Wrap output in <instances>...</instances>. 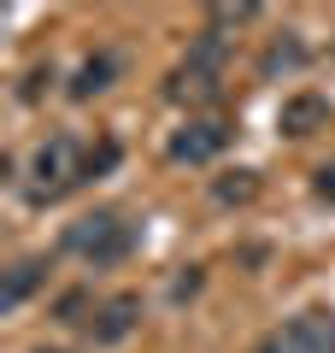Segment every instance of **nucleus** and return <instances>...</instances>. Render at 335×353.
<instances>
[{
    "label": "nucleus",
    "mask_w": 335,
    "mask_h": 353,
    "mask_svg": "<svg viewBox=\"0 0 335 353\" xmlns=\"http://www.w3.org/2000/svg\"><path fill=\"white\" fill-rule=\"evenodd\" d=\"M41 83H53V65H36V71H30V83H24V101H41Z\"/></svg>",
    "instance_id": "obj_12"
},
{
    "label": "nucleus",
    "mask_w": 335,
    "mask_h": 353,
    "mask_svg": "<svg viewBox=\"0 0 335 353\" xmlns=\"http://www.w3.org/2000/svg\"><path fill=\"white\" fill-rule=\"evenodd\" d=\"M41 283H48V259H18L12 271H6V283H0V306H6V312H18V306H24Z\"/></svg>",
    "instance_id": "obj_8"
},
{
    "label": "nucleus",
    "mask_w": 335,
    "mask_h": 353,
    "mask_svg": "<svg viewBox=\"0 0 335 353\" xmlns=\"http://www.w3.org/2000/svg\"><path fill=\"white\" fill-rule=\"evenodd\" d=\"M230 148V124H223V118H194V124H183L171 136V159L176 165H206V159H218V153Z\"/></svg>",
    "instance_id": "obj_5"
},
{
    "label": "nucleus",
    "mask_w": 335,
    "mask_h": 353,
    "mask_svg": "<svg viewBox=\"0 0 335 353\" xmlns=\"http://www.w3.org/2000/svg\"><path fill=\"white\" fill-rule=\"evenodd\" d=\"M41 353H59V347H41Z\"/></svg>",
    "instance_id": "obj_14"
},
{
    "label": "nucleus",
    "mask_w": 335,
    "mask_h": 353,
    "mask_svg": "<svg viewBox=\"0 0 335 353\" xmlns=\"http://www.w3.org/2000/svg\"><path fill=\"white\" fill-rule=\"evenodd\" d=\"M253 18H259V6H247V0H241V6H212L206 24H212V36H218V30H241V24H253Z\"/></svg>",
    "instance_id": "obj_10"
},
{
    "label": "nucleus",
    "mask_w": 335,
    "mask_h": 353,
    "mask_svg": "<svg viewBox=\"0 0 335 353\" xmlns=\"http://www.w3.org/2000/svg\"><path fill=\"white\" fill-rule=\"evenodd\" d=\"M318 194H323V201H335V165H323V171H318Z\"/></svg>",
    "instance_id": "obj_13"
},
{
    "label": "nucleus",
    "mask_w": 335,
    "mask_h": 353,
    "mask_svg": "<svg viewBox=\"0 0 335 353\" xmlns=\"http://www.w3.org/2000/svg\"><path fill=\"white\" fill-rule=\"evenodd\" d=\"M276 130H283V136H312V130H329V101H323V94H294V101H283Z\"/></svg>",
    "instance_id": "obj_7"
},
{
    "label": "nucleus",
    "mask_w": 335,
    "mask_h": 353,
    "mask_svg": "<svg viewBox=\"0 0 335 353\" xmlns=\"http://www.w3.org/2000/svg\"><path fill=\"white\" fill-rule=\"evenodd\" d=\"M136 318H141V301H136V294H112V301L94 306V318H88V336H94L100 347H112V341H124L130 330H136Z\"/></svg>",
    "instance_id": "obj_6"
},
{
    "label": "nucleus",
    "mask_w": 335,
    "mask_h": 353,
    "mask_svg": "<svg viewBox=\"0 0 335 353\" xmlns=\"http://www.w3.org/2000/svg\"><path fill=\"white\" fill-rule=\"evenodd\" d=\"M253 353H335V312H323V306L294 312L288 324H276Z\"/></svg>",
    "instance_id": "obj_4"
},
{
    "label": "nucleus",
    "mask_w": 335,
    "mask_h": 353,
    "mask_svg": "<svg viewBox=\"0 0 335 353\" xmlns=\"http://www.w3.org/2000/svg\"><path fill=\"white\" fill-rule=\"evenodd\" d=\"M83 159H88V153L77 148V136H48V141L36 148V159H30L24 194H30L36 206L59 201L65 189H77V183H83Z\"/></svg>",
    "instance_id": "obj_2"
},
{
    "label": "nucleus",
    "mask_w": 335,
    "mask_h": 353,
    "mask_svg": "<svg viewBox=\"0 0 335 353\" xmlns=\"http://www.w3.org/2000/svg\"><path fill=\"white\" fill-rule=\"evenodd\" d=\"M65 248H71L83 265H118V259H130V248H136V224H130L124 212H112V206H94V212H83L71 230H65Z\"/></svg>",
    "instance_id": "obj_1"
},
{
    "label": "nucleus",
    "mask_w": 335,
    "mask_h": 353,
    "mask_svg": "<svg viewBox=\"0 0 335 353\" xmlns=\"http://www.w3.org/2000/svg\"><path fill=\"white\" fill-rule=\"evenodd\" d=\"M165 94H171V101H183V106H206V101H218V94H223V41L212 36V30L188 48V59L171 71Z\"/></svg>",
    "instance_id": "obj_3"
},
{
    "label": "nucleus",
    "mask_w": 335,
    "mask_h": 353,
    "mask_svg": "<svg viewBox=\"0 0 335 353\" xmlns=\"http://www.w3.org/2000/svg\"><path fill=\"white\" fill-rule=\"evenodd\" d=\"M112 71H118V59H112V53L83 59V65H77V83H71V101H94L100 88H112Z\"/></svg>",
    "instance_id": "obj_9"
},
{
    "label": "nucleus",
    "mask_w": 335,
    "mask_h": 353,
    "mask_svg": "<svg viewBox=\"0 0 335 353\" xmlns=\"http://www.w3.org/2000/svg\"><path fill=\"white\" fill-rule=\"evenodd\" d=\"M253 189H259L253 171H236V183H218V201H223V206H230V201H253Z\"/></svg>",
    "instance_id": "obj_11"
}]
</instances>
